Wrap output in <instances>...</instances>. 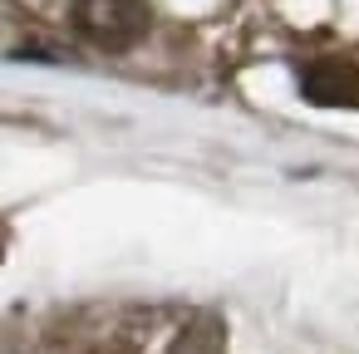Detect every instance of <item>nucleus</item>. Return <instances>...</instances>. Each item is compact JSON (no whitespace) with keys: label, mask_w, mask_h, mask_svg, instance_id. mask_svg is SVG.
<instances>
[{"label":"nucleus","mask_w":359,"mask_h":354,"mask_svg":"<svg viewBox=\"0 0 359 354\" xmlns=\"http://www.w3.org/2000/svg\"><path fill=\"white\" fill-rule=\"evenodd\" d=\"M74 25L99 50H128L148 35V0H74Z\"/></svg>","instance_id":"f257e3e1"},{"label":"nucleus","mask_w":359,"mask_h":354,"mask_svg":"<svg viewBox=\"0 0 359 354\" xmlns=\"http://www.w3.org/2000/svg\"><path fill=\"white\" fill-rule=\"evenodd\" d=\"M305 99L320 104V109H359V64L349 60H315L300 79Z\"/></svg>","instance_id":"f03ea898"}]
</instances>
